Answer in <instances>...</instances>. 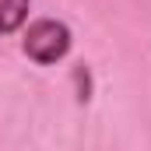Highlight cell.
I'll return each mask as SVG.
<instances>
[{"label":"cell","mask_w":151,"mask_h":151,"mask_svg":"<svg viewBox=\"0 0 151 151\" xmlns=\"http://www.w3.org/2000/svg\"><path fill=\"white\" fill-rule=\"evenodd\" d=\"M74 39H70V28L56 18H39L25 28V39H21V53L39 63V67H53L60 63L67 53H70Z\"/></svg>","instance_id":"6da1fadb"},{"label":"cell","mask_w":151,"mask_h":151,"mask_svg":"<svg viewBox=\"0 0 151 151\" xmlns=\"http://www.w3.org/2000/svg\"><path fill=\"white\" fill-rule=\"evenodd\" d=\"M32 0H0V35H14L25 28Z\"/></svg>","instance_id":"7a4b0ae2"},{"label":"cell","mask_w":151,"mask_h":151,"mask_svg":"<svg viewBox=\"0 0 151 151\" xmlns=\"http://www.w3.org/2000/svg\"><path fill=\"white\" fill-rule=\"evenodd\" d=\"M70 77H74V99L81 102V106H84V102H91V91H95V81H91V67H88V63H74Z\"/></svg>","instance_id":"3957f363"}]
</instances>
